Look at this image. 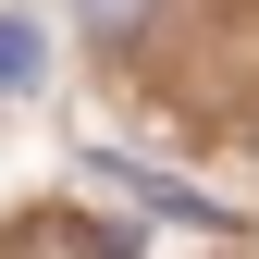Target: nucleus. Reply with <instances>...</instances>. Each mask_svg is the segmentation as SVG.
I'll return each instance as SVG.
<instances>
[{
  "mask_svg": "<svg viewBox=\"0 0 259 259\" xmlns=\"http://www.w3.org/2000/svg\"><path fill=\"white\" fill-rule=\"evenodd\" d=\"M87 198H123L136 222H198V235H222V222H235L210 185H173V173H148V160H111V148L87 160Z\"/></svg>",
  "mask_w": 259,
  "mask_h": 259,
  "instance_id": "nucleus-1",
  "label": "nucleus"
},
{
  "mask_svg": "<svg viewBox=\"0 0 259 259\" xmlns=\"http://www.w3.org/2000/svg\"><path fill=\"white\" fill-rule=\"evenodd\" d=\"M0 259H123V235H87L74 210H37V222H25Z\"/></svg>",
  "mask_w": 259,
  "mask_h": 259,
  "instance_id": "nucleus-2",
  "label": "nucleus"
},
{
  "mask_svg": "<svg viewBox=\"0 0 259 259\" xmlns=\"http://www.w3.org/2000/svg\"><path fill=\"white\" fill-rule=\"evenodd\" d=\"M37 25H25V13H0V99H25V87H37Z\"/></svg>",
  "mask_w": 259,
  "mask_h": 259,
  "instance_id": "nucleus-3",
  "label": "nucleus"
},
{
  "mask_svg": "<svg viewBox=\"0 0 259 259\" xmlns=\"http://www.w3.org/2000/svg\"><path fill=\"white\" fill-rule=\"evenodd\" d=\"M74 13H87V37H99V50H123V37L160 13V0H74Z\"/></svg>",
  "mask_w": 259,
  "mask_h": 259,
  "instance_id": "nucleus-4",
  "label": "nucleus"
}]
</instances>
